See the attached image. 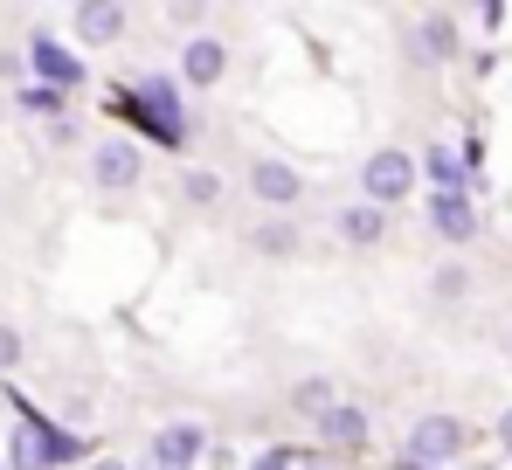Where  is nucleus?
Masks as SVG:
<instances>
[{"label": "nucleus", "instance_id": "obj_27", "mask_svg": "<svg viewBox=\"0 0 512 470\" xmlns=\"http://www.w3.org/2000/svg\"><path fill=\"white\" fill-rule=\"evenodd\" d=\"M506 346H512V332H506Z\"/></svg>", "mask_w": 512, "mask_h": 470}, {"label": "nucleus", "instance_id": "obj_26", "mask_svg": "<svg viewBox=\"0 0 512 470\" xmlns=\"http://www.w3.org/2000/svg\"><path fill=\"white\" fill-rule=\"evenodd\" d=\"M146 470H167V464H146Z\"/></svg>", "mask_w": 512, "mask_h": 470}, {"label": "nucleus", "instance_id": "obj_9", "mask_svg": "<svg viewBox=\"0 0 512 470\" xmlns=\"http://www.w3.org/2000/svg\"><path fill=\"white\" fill-rule=\"evenodd\" d=\"M201 457H208V429H201V422H160V429H153V464L194 470Z\"/></svg>", "mask_w": 512, "mask_h": 470}, {"label": "nucleus", "instance_id": "obj_6", "mask_svg": "<svg viewBox=\"0 0 512 470\" xmlns=\"http://www.w3.org/2000/svg\"><path fill=\"white\" fill-rule=\"evenodd\" d=\"M70 28H77V42H84V49H111V42H125L132 7H125V0H84V7L70 14Z\"/></svg>", "mask_w": 512, "mask_h": 470}, {"label": "nucleus", "instance_id": "obj_22", "mask_svg": "<svg viewBox=\"0 0 512 470\" xmlns=\"http://www.w3.org/2000/svg\"><path fill=\"white\" fill-rule=\"evenodd\" d=\"M250 470H298V457H291V450H263Z\"/></svg>", "mask_w": 512, "mask_h": 470}, {"label": "nucleus", "instance_id": "obj_20", "mask_svg": "<svg viewBox=\"0 0 512 470\" xmlns=\"http://www.w3.org/2000/svg\"><path fill=\"white\" fill-rule=\"evenodd\" d=\"M180 194H187L194 208H215V201H222V180H215V173H187V180H180Z\"/></svg>", "mask_w": 512, "mask_h": 470}, {"label": "nucleus", "instance_id": "obj_13", "mask_svg": "<svg viewBox=\"0 0 512 470\" xmlns=\"http://www.w3.org/2000/svg\"><path fill=\"white\" fill-rule=\"evenodd\" d=\"M416 173H429V187H436V194H464V180H471L464 153H450V146H429V153L416 159Z\"/></svg>", "mask_w": 512, "mask_h": 470}, {"label": "nucleus", "instance_id": "obj_21", "mask_svg": "<svg viewBox=\"0 0 512 470\" xmlns=\"http://www.w3.org/2000/svg\"><path fill=\"white\" fill-rule=\"evenodd\" d=\"M0 367H21V332L0 325Z\"/></svg>", "mask_w": 512, "mask_h": 470}, {"label": "nucleus", "instance_id": "obj_17", "mask_svg": "<svg viewBox=\"0 0 512 470\" xmlns=\"http://www.w3.org/2000/svg\"><path fill=\"white\" fill-rule=\"evenodd\" d=\"M256 249H263V256H291V249H298V229L277 215V222H263V229H256Z\"/></svg>", "mask_w": 512, "mask_h": 470}, {"label": "nucleus", "instance_id": "obj_11", "mask_svg": "<svg viewBox=\"0 0 512 470\" xmlns=\"http://www.w3.org/2000/svg\"><path fill=\"white\" fill-rule=\"evenodd\" d=\"M312 429L326 436V457H346V450H360V443H367V408L340 401V408H326V415H319Z\"/></svg>", "mask_w": 512, "mask_h": 470}, {"label": "nucleus", "instance_id": "obj_12", "mask_svg": "<svg viewBox=\"0 0 512 470\" xmlns=\"http://www.w3.org/2000/svg\"><path fill=\"white\" fill-rule=\"evenodd\" d=\"M333 235H340L346 249H374V242L388 235V215H381V208H367V201H346L340 215H333Z\"/></svg>", "mask_w": 512, "mask_h": 470}, {"label": "nucleus", "instance_id": "obj_25", "mask_svg": "<svg viewBox=\"0 0 512 470\" xmlns=\"http://www.w3.org/2000/svg\"><path fill=\"white\" fill-rule=\"evenodd\" d=\"M90 470H132V464H125V457H97Z\"/></svg>", "mask_w": 512, "mask_h": 470}, {"label": "nucleus", "instance_id": "obj_16", "mask_svg": "<svg viewBox=\"0 0 512 470\" xmlns=\"http://www.w3.org/2000/svg\"><path fill=\"white\" fill-rule=\"evenodd\" d=\"M7 464H14V470H49L42 436H35V429H14V436H7Z\"/></svg>", "mask_w": 512, "mask_h": 470}, {"label": "nucleus", "instance_id": "obj_15", "mask_svg": "<svg viewBox=\"0 0 512 470\" xmlns=\"http://www.w3.org/2000/svg\"><path fill=\"white\" fill-rule=\"evenodd\" d=\"M139 97H146V111L160 118V132H167V139H180V104H173V83L167 77H146V83H139Z\"/></svg>", "mask_w": 512, "mask_h": 470}, {"label": "nucleus", "instance_id": "obj_10", "mask_svg": "<svg viewBox=\"0 0 512 470\" xmlns=\"http://www.w3.org/2000/svg\"><path fill=\"white\" fill-rule=\"evenodd\" d=\"M28 49H35L28 63H35V77H42V90H63V97H70V90L84 83V56H77V49H63L56 35H35Z\"/></svg>", "mask_w": 512, "mask_h": 470}, {"label": "nucleus", "instance_id": "obj_18", "mask_svg": "<svg viewBox=\"0 0 512 470\" xmlns=\"http://www.w3.org/2000/svg\"><path fill=\"white\" fill-rule=\"evenodd\" d=\"M21 111L56 125V118H70V97H63V90H28V97H21Z\"/></svg>", "mask_w": 512, "mask_h": 470}, {"label": "nucleus", "instance_id": "obj_1", "mask_svg": "<svg viewBox=\"0 0 512 470\" xmlns=\"http://www.w3.org/2000/svg\"><path fill=\"white\" fill-rule=\"evenodd\" d=\"M416 180H423V173H416V153H402V146H381V153L360 159V201L381 208V215L402 208V201L416 194Z\"/></svg>", "mask_w": 512, "mask_h": 470}, {"label": "nucleus", "instance_id": "obj_19", "mask_svg": "<svg viewBox=\"0 0 512 470\" xmlns=\"http://www.w3.org/2000/svg\"><path fill=\"white\" fill-rule=\"evenodd\" d=\"M429 291H436V298L450 305V298H464V291H471V270H464V263H443V270L429 277Z\"/></svg>", "mask_w": 512, "mask_h": 470}, {"label": "nucleus", "instance_id": "obj_14", "mask_svg": "<svg viewBox=\"0 0 512 470\" xmlns=\"http://www.w3.org/2000/svg\"><path fill=\"white\" fill-rule=\"evenodd\" d=\"M291 408H298L305 422H319L326 408H340V381H326V374H312V381H298V388H291Z\"/></svg>", "mask_w": 512, "mask_h": 470}, {"label": "nucleus", "instance_id": "obj_3", "mask_svg": "<svg viewBox=\"0 0 512 470\" xmlns=\"http://www.w3.org/2000/svg\"><path fill=\"white\" fill-rule=\"evenodd\" d=\"M146 180V153L132 139H97L90 146V187L97 194H132Z\"/></svg>", "mask_w": 512, "mask_h": 470}, {"label": "nucleus", "instance_id": "obj_4", "mask_svg": "<svg viewBox=\"0 0 512 470\" xmlns=\"http://www.w3.org/2000/svg\"><path fill=\"white\" fill-rule=\"evenodd\" d=\"M250 194H256V208L291 215V208L305 201V173H298L291 159H277V153H256L250 159Z\"/></svg>", "mask_w": 512, "mask_h": 470}, {"label": "nucleus", "instance_id": "obj_23", "mask_svg": "<svg viewBox=\"0 0 512 470\" xmlns=\"http://www.w3.org/2000/svg\"><path fill=\"white\" fill-rule=\"evenodd\" d=\"M492 436H499V450H506V457H512V408H506V415H499V429H492Z\"/></svg>", "mask_w": 512, "mask_h": 470}, {"label": "nucleus", "instance_id": "obj_8", "mask_svg": "<svg viewBox=\"0 0 512 470\" xmlns=\"http://www.w3.org/2000/svg\"><path fill=\"white\" fill-rule=\"evenodd\" d=\"M429 229L443 235L450 249H464V242H478L485 215H478V201H471V194H429Z\"/></svg>", "mask_w": 512, "mask_h": 470}, {"label": "nucleus", "instance_id": "obj_24", "mask_svg": "<svg viewBox=\"0 0 512 470\" xmlns=\"http://www.w3.org/2000/svg\"><path fill=\"white\" fill-rule=\"evenodd\" d=\"M298 470H346L340 457H298Z\"/></svg>", "mask_w": 512, "mask_h": 470}, {"label": "nucleus", "instance_id": "obj_7", "mask_svg": "<svg viewBox=\"0 0 512 470\" xmlns=\"http://www.w3.org/2000/svg\"><path fill=\"white\" fill-rule=\"evenodd\" d=\"M402 49H409V63H416V70H443V63L457 56V21L436 7V14H423V21L409 28V42H402Z\"/></svg>", "mask_w": 512, "mask_h": 470}, {"label": "nucleus", "instance_id": "obj_2", "mask_svg": "<svg viewBox=\"0 0 512 470\" xmlns=\"http://www.w3.org/2000/svg\"><path fill=\"white\" fill-rule=\"evenodd\" d=\"M464 450H471V429L457 415H416L409 436H402V464L409 470H443L450 457H464Z\"/></svg>", "mask_w": 512, "mask_h": 470}, {"label": "nucleus", "instance_id": "obj_5", "mask_svg": "<svg viewBox=\"0 0 512 470\" xmlns=\"http://www.w3.org/2000/svg\"><path fill=\"white\" fill-rule=\"evenodd\" d=\"M229 63H236V49H229V35H187L180 42V77L194 83V90H215V83L229 77Z\"/></svg>", "mask_w": 512, "mask_h": 470}]
</instances>
